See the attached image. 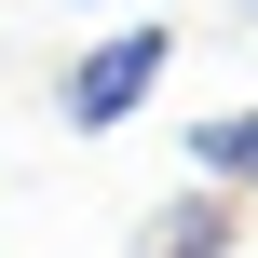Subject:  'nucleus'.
<instances>
[{"label":"nucleus","instance_id":"nucleus-2","mask_svg":"<svg viewBox=\"0 0 258 258\" xmlns=\"http://www.w3.org/2000/svg\"><path fill=\"white\" fill-rule=\"evenodd\" d=\"M136 258H231V190H190V204H163V218L136 231Z\"/></svg>","mask_w":258,"mask_h":258},{"label":"nucleus","instance_id":"nucleus-1","mask_svg":"<svg viewBox=\"0 0 258 258\" xmlns=\"http://www.w3.org/2000/svg\"><path fill=\"white\" fill-rule=\"evenodd\" d=\"M163 54H177V27H109L95 54H68V82H54V122H68V136H109V122H136V109H150V82H163Z\"/></svg>","mask_w":258,"mask_h":258},{"label":"nucleus","instance_id":"nucleus-4","mask_svg":"<svg viewBox=\"0 0 258 258\" xmlns=\"http://www.w3.org/2000/svg\"><path fill=\"white\" fill-rule=\"evenodd\" d=\"M231 190H258V109H245V177H231Z\"/></svg>","mask_w":258,"mask_h":258},{"label":"nucleus","instance_id":"nucleus-5","mask_svg":"<svg viewBox=\"0 0 258 258\" xmlns=\"http://www.w3.org/2000/svg\"><path fill=\"white\" fill-rule=\"evenodd\" d=\"M231 27H258V0H231Z\"/></svg>","mask_w":258,"mask_h":258},{"label":"nucleus","instance_id":"nucleus-3","mask_svg":"<svg viewBox=\"0 0 258 258\" xmlns=\"http://www.w3.org/2000/svg\"><path fill=\"white\" fill-rule=\"evenodd\" d=\"M190 177H204V190L245 177V109H204V122H190Z\"/></svg>","mask_w":258,"mask_h":258}]
</instances>
